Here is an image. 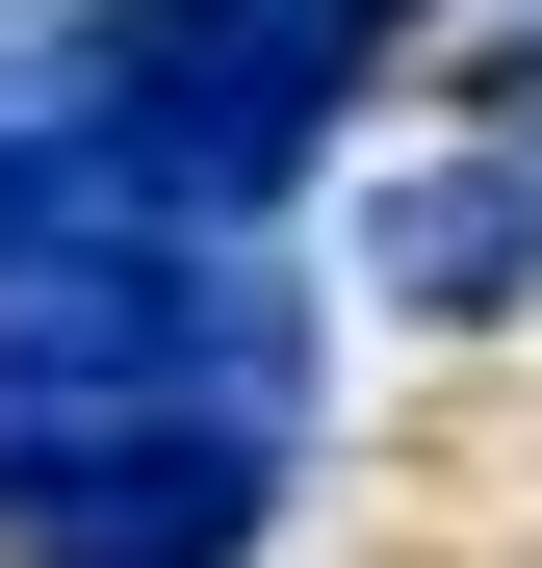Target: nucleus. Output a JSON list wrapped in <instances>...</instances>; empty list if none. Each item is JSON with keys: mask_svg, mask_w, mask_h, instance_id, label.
<instances>
[{"mask_svg": "<svg viewBox=\"0 0 542 568\" xmlns=\"http://www.w3.org/2000/svg\"><path fill=\"white\" fill-rule=\"evenodd\" d=\"M361 52H388V0H104V27H78V130H104L155 207L258 233V207L336 155Z\"/></svg>", "mask_w": 542, "mask_h": 568, "instance_id": "obj_1", "label": "nucleus"}, {"mask_svg": "<svg viewBox=\"0 0 542 568\" xmlns=\"http://www.w3.org/2000/svg\"><path fill=\"white\" fill-rule=\"evenodd\" d=\"M310 414L207 388H0V568H258Z\"/></svg>", "mask_w": 542, "mask_h": 568, "instance_id": "obj_2", "label": "nucleus"}, {"mask_svg": "<svg viewBox=\"0 0 542 568\" xmlns=\"http://www.w3.org/2000/svg\"><path fill=\"white\" fill-rule=\"evenodd\" d=\"M361 284H388V311H542V130H491V155H439V181H388V207H361Z\"/></svg>", "mask_w": 542, "mask_h": 568, "instance_id": "obj_3", "label": "nucleus"}]
</instances>
